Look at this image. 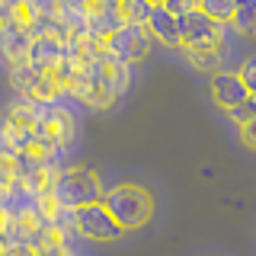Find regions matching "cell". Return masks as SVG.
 Segmentation results:
<instances>
[{"label": "cell", "instance_id": "d4e9b609", "mask_svg": "<svg viewBox=\"0 0 256 256\" xmlns=\"http://www.w3.org/2000/svg\"><path fill=\"white\" fill-rule=\"evenodd\" d=\"M26 4H32L38 13H48V10H52V0H26Z\"/></svg>", "mask_w": 256, "mask_h": 256}, {"label": "cell", "instance_id": "7a4b0ae2", "mask_svg": "<svg viewBox=\"0 0 256 256\" xmlns=\"http://www.w3.org/2000/svg\"><path fill=\"white\" fill-rule=\"evenodd\" d=\"M54 196L61 198V205L68 208V212H77V208H84V205L102 202L106 189H102V180H100V173H96L93 166H80L77 164V166L61 170Z\"/></svg>", "mask_w": 256, "mask_h": 256}, {"label": "cell", "instance_id": "8992f818", "mask_svg": "<svg viewBox=\"0 0 256 256\" xmlns=\"http://www.w3.org/2000/svg\"><path fill=\"white\" fill-rule=\"evenodd\" d=\"M182 29V48H221L224 42V22H214L212 16L192 10L180 16Z\"/></svg>", "mask_w": 256, "mask_h": 256}, {"label": "cell", "instance_id": "6da1fadb", "mask_svg": "<svg viewBox=\"0 0 256 256\" xmlns=\"http://www.w3.org/2000/svg\"><path fill=\"white\" fill-rule=\"evenodd\" d=\"M102 205L109 208V214L122 224V230H138L154 218V196L138 182H118V186L106 189Z\"/></svg>", "mask_w": 256, "mask_h": 256}, {"label": "cell", "instance_id": "277c9868", "mask_svg": "<svg viewBox=\"0 0 256 256\" xmlns=\"http://www.w3.org/2000/svg\"><path fill=\"white\" fill-rule=\"evenodd\" d=\"M74 228H77L80 237L96 240V244H112V240H118V237L125 234L122 224L112 218L109 208L102 205V202L77 208V212H74Z\"/></svg>", "mask_w": 256, "mask_h": 256}, {"label": "cell", "instance_id": "4316f807", "mask_svg": "<svg viewBox=\"0 0 256 256\" xmlns=\"http://www.w3.org/2000/svg\"><path fill=\"white\" fill-rule=\"evenodd\" d=\"M6 246H10V244H6V240H4V237H0V256H4V253H6Z\"/></svg>", "mask_w": 256, "mask_h": 256}, {"label": "cell", "instance_id": "8fae6325", "mask_svg": "<svg viewBox=\"0 0 256 256\" xmlns=\"http://www.w3.org/2000/svg\"><path fill=\"white\" fill-rule=\"evenodd\" d=\"M29 45H32V32L4 16V26H0V52H4V58L10 64H22L29 58Z\"/></svg>", "mask_w": 256, "mask_h": 256}, {"label": "cell", "instance_id": "cb8c5ba5", "mask_svg": "<svg viewBox=\"0 0 256 256\" xmlns=\"http://www.w3.org/2000/svg\"><path fill=\"white\" fill-rule=\"evenodd\" d=\"M38 256H74L68 244H58V246H38Z\"/></svg>", "mask_w": 256, "mask_h": 256}, {"label": "cell", "instance_id": "ffe728a7", "mask_svg": "<svg viewBox=\"0 0 256 256\" xmlns=\"http://www.w3.org/2000/svg\"><path fill=\"white\" fill-rule=\"evenodd\" d=\"M164 6H166L173 16H186V13H192V10H198V0H166Z\"/></svg>", "mask_w": 256, "mask_h": 256}, {"label": "cell", "instance_id": "5bb4252c", "mask_svg": "<svg viewBox=\"0 0 256 256\" xmlns=\"http://www.w3.org/2000/svg\"><path fill=\"white\" fill-rule=\"evenodd\" d=\"M150 10L154 6L144 4V0H116V13L122 26H148Z\"/></svg>", "mask_w": 256, "mask_h": 256}, {"label": "cell", "instance_id": "7402d4cb", "mask_svg": "<svg viewBox=\"0 0 256 256\" xmlns=\"http://www.w3.org/2000/svg\"><path fill=\"white\" fill-rule=\"evenodd\" d=\"M10 230H13V212L6 205H0V237L10 244Z\"/></svg>", "mask_w": 256, "mask_h": 256}, {"label": "cell", "instance_id": "5b68a950", "mask_svg": "<svg viewBox=\"0 0 256 256\" xmlns=\"http://www.w3.org/2000/svg\"><path fill=\"white\" fill-rule=\"evenodd\" d=\"M64 52H68V45H64V36L58 29V22H48V29H42L38 36H32V45H29V64L36 70H42V74H48V70H54L58 64L64 61Z\"/></svg>", "mask_w": 256, "mask_h": 256}, {"label": "cell", "instance_id": "44dd1931", "mask_svg": "<svg viewBox=\"0 0 256 256\" xmlns=\"http://www.w3.org/2000/svg\"><path fill=\"white\" fill-rule=\"evenodd\" d=\"M240 144L246 150H256V118H250L246 125H240Z\"/></svg>", "mask_w": 256, "mask_h": 256}, {"label": "cell", "instance_id": "30bf717a", "mask_svg": "<svg viewBox=\"0 0 256 256\" xmlns=\"http://www.w3.org/2000/svg\"><path fill=\"white\" fill-rule=\"evenodd\" d=\"M150 38L166 48H182V29H180V16H173L166 6H154L148 20Z\"/></svg>", "mask_w": 256, "mask_h": 256}, {"label": "cell", "instance_id": "603a6c76", "mask_svg": "<svg viewBox=\"0 0 256 256\" xmlns=\"http://www.w3.org/2000/svg\"><path fill=\"white\" fill-rule=\"evenodd\" d=\"M4 256H38V246L36 244H10Z\"/></svg>", "mask_w": 256, "mask_h": 256}, {"label": "cell", "instance_id": "2e32d148", "mask_svg": "<svg viewBox=\"0 0 256 256\" xmlns=\"http://www.w3.org/2000/svg\"><path fill=\"white\" fill-rule=\"evenodd\" d=\"M16 186H20V160L0 144V192L10 196Z\"/></svg>", "mask_w": 256, "mask_h": 256}, {"label": "cell", "instance_id": "52a82bcc", "mask_svg": "<svg viewBox=\"0 0 256 256\" xmlns=\"http://www.w3.org/2000/svg\"><path fill=\"white\" fill-rule=\"evenodd\" d=\"M74 134H77V122H74V116H70L68 109H61V106H45L42 118H38V138L48 141L52 148L64 150L70 141H74Z\"/></svg>", "mask_w": 256, "mask_h": 256}, {"label": "cell", "instance_id": "4fadbf2b", "mask_svg": "<svg viewBox=\"0 0 256 256\" xmlns=\"http://www.w3.org/2000/svg\"><path fill=\"white\" fill-rule=\"evenodd\" d=\"M38 80H42V70H36L29 61H22V64H10V86L20 96H29L36 93V86H38Z\"/></svg>", "mask_w": 256, "mask_h": 256}, {"label": "cell", "instance_id": "ac0fdd59", "mask_svg": "<svg viewBox=\"0 0 256 256\" xmlns=\"http://www.w3.org/2000/svg\"><path fill=\"white\" fill-rule=\"evenodd\" d=\"M234 10H237V0H198V13L212 16L214 22H224V26L234 20Z\"/></svg>", "mask_w": 256, "mask_h": 256}, {"label": "cell", "instance_id": "83f0119b", "mask_svg": "<svg viewBox=\"0 0 256 256\" xmlns=\"http://www.w3.org/2000/svg\"><path fill=\"white\" fill-rule=\"evenodd\" d=\"M0 26H4V13H0Z\"/></svg>", "mask_w": 256, "mask_h": 256}, {"label": "cell", "instance_id": "d6986e66", "mask_svg": "<svg viewBox=\"0 0 256 256\" xmlns=\"http://www.w3.org/2000/svg\"><path fill=\"white\" fill-rule=\"evenodd\" d=\"M230 116V122H237V125H246L250 122V118H256V96H246L244 102H240V106H234L228 112Z\"/></svg>", "mask_w": 256, "mask_h": 256}, {"label": "cell", "instance_id": "7c38bea8", "mask_svg": "<svg viewBox=\"0 0 256 256\" xmlns=\"http://www.w3.org/2000/svg\"><path fill=\"white\" fill-rule=\"evenodd\" d=\"M45 221L38 218L36 208H22V212H13V230H10V244H36L38 234H42Z\"/></svg>", "mask_w": 256, "mask_h": 256}, {"label": "cell", "instance_id": "484cf974", "mask_svg": "<svg viewBox=\"0 0 256 256\" xmlns=\"http://www.w3.org/2000/svg\"><path fill=\"white\" fill-rule=\"evenodd\" d=\"M144 4H150V6H164L166 0H144Z\"/></svg>", "mask_w": 256, "mask_h": 256}, {"label": "cell", "instance_id": "e0dca14e", "mask_svg": "<svg viewBox=\"0 0 256 256\" xmlns=\"http://www.w3.org/2000/svg\"><path fill=\"white\" fill-rule=\"evenodd\" d=\"M240 36H256V0H237V10H234V20H230Z\"/></svg>", "mask_w": 256, "mask_h": 256}, {"label": "cell", "instance_id": "9c48e42d", "mask_svg": "<svg viewBox=\"0 0 256 256\" xmlns=\"http://www.w3.org/2000/svg\"><path fill=\"white\" fill-rule=\"evenodd\" d=\"M246 96L250 93H246V86H244V80H240L237 70H218V74H212V100H214L218 109L230 112L234 106H240Z\"/></svg>", "mask_w": 256, "mask_h": 256}, {"label": "cell", "instance_id": "ba28073f", "mask_svg": "<svg viewBox=\"0 0 256 256\" xmlns=\"http://www.w3.org/2000/svg\"><path fill=\"white\" fill-rule=\"evenodd\" d=\"M58 176H61V170L54 164H29V160H20V189L29 192L32 198H42V196L58 189Z\"/></svg>", "mask_w": 256, "mask_h": 256}, {"label": "cell", "instance_id": "3957f363", "mask_svg": "<svg viewBox=\"0 0 256 256\" xmlns=\"http://www.w3.org/2000/svg\"><path fill=\"white\" fill-rule=\"evenodd\" d=\"M102 42H106L109 58H116V61H122V64H134V61L148 58L154 38H150L148 26H118L116 32H109Z\"/></svg>", "mask_w": 256, "mask_h": 256}, {"label": "cell", "instance_id": "9a60e30c", "mask_svg": "<svg viewBox=\"0 0 256 256\" xmlns=\"http://www.w3.org/2000/svg\"><path fill=\"white\" fill-rule=\"evenodd\" d=\"M180 52L202 74H218L221 70V48H180Z\"/></svg>", "mask_w": 256, "mask_h": 256}]
</instances>
